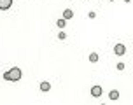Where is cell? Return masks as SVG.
Listing matches in <instances>:
<instances>
[{"label": "cell", "mask_w": 133, "mask_h": 105, "mask_svg": "<svg viewBox=\"0 0 133 105\" xmlns=\"http://www.w3.org/2000/svg\"><path fill=\"white\" fill-rule=\"evenodd\" d=\"M114 52H116L117 56H123V54L126 52V47H124V44H116V47H114Z\"/></svg>", "instance_id": "cell-2"}, {"label": "cell", "mask_w": 133, "mask_h": 105, "mask_svg": "<svg viewBox=\"0 0 133 105\" xmlns=\"http://www.w3.org/2000/svg\"><path fill=\"white\" fill-rule=\"evenodd\" d=\"M117 70H124V63H123V61L117 63Z\"/></svg>", "instance_id": "cell-11"}, {"label": "cell", "mask_w": 133, "mask_h": 105, "mask_svg": "<svg viewBox=\"0 0 133 105\" xmlns=\"http://www.w3.org/2000/svg\"><path fill=\"white\" fill-rule=\"evenodd\" d=\"M56 25H58V28H65L66 19H65V18H63V19H58V21H56Z\"/></svg>", "instance_id": "cell-9"}, {"label": "cell", "mask_w": 133, "mask_h": 105, "mask_svg": "<svg viewBox=\"0 0 133 105\" xmlns=\"http://www.w3.org/2000/svg\"><path fill=\"white\" fill-rule=\"evenodd\" d=\"M88 16H89V18H91V19H93V18H96V12H95V11H91V12L88 14Z\"/></svg>", "instance_id": "cell-12"}, {"label": "cell", "mask_w": 133, "mask_h": 105, "mask_svg": "<svg viewBox=\"0 0 133 105\" xmlns=\"http://www.w3.org/2000/svg\"><path fill=\"white\" fill-rule=\"evenodd\" d=\"M91 95H93L95 98L102 96V86H93V88H91Z\"/></svg>", "instance_id": "cell-3"}, {"label": "cell", "mask_w": 133, "mask_h": 105, "mask_svg": "<svg viewBox=\"0 0 133 105\" xmlns=\"http://www.w3.org/2000/svg\"><path fill=\"white\" fill-rule=\"evenodd\" d=\"M89 61H91V63H96V61H98V54H96V52H91V54H89Z\"/></svg>", "instance_id": "cell-8"}, {"label": "cell", "mask_w": 133, "mask_h": 105, "mask_svg": "<svg viewBox=\"0 0 133 105\" xmlns=\"http://www.w3.org/2000/svg\"><path fill=\"white\" fill-rule=\"evenodd\" d=\"M58 39H60V40L66 39V33H65V32H60V33H58Z\"/></svg>", "instance_id": "cell-10"}, {"label": "cell", "mask_w": 133, "mask_h": 105, "mask_svg": "<svg viewBox=\"0 0 133 105\" xmlns=\"http://www.w3.org/2000/svg\"><path fill=\"white\" fill-rule=\"evenodd\" d=\"M109 98H110V100H117V98H119V91H116V89L110 91V93H109Z\"/></svg>", "instance_id": "cell-7"}, {"label": "cell", "mask_w": 133, "mask_h": 105, "mask_svg": "<svg viewBox=\"0 0 133 105\" xmlns=\"http://www.w3.org/2000/svg\"><path fill=\"white\" fill-rule=\"evenodd\" d=\"M49 89H51V84H49V82H46V81H44V82H40V91L47 93Z\"/></svg>", "instance_id": "cell-5"}, {"label": "cell", "mask_w": 133, "mask_h": 105, "mask_svg": "<svg viewBox=\"0 0 133 105\" xmlns=\"http://www.w3.org/2000/svg\"><path fill=\"white\" fill-rule=\"evenodd\" d=\"M4 79H5V81H19L21 79V70L18 68V67H14V68H11L9 72L4 74Z\"/></svg>", "instance_id": "cell-1"}, {"label": "cell", "mask_w": 133, "mask_h": 105, "mask_svg": "<svg viewBox=\"0 0 133 105\" xmlns=\"http://www.w3.org/2000/svg\"><path fill=\"white\" fill-rule=\"evenodd\" d=\"M110 2H114V0H110Z\"/></svg>", "instance_id": "cell-13"}, {"label": "cell", "mask_w": 133, "mask_h": 105, "mask_svg": "<svg viewBox=\"0 0 133 105\" xmlns=\"http://www.w3.org/2000/svg\"><path fill=\"white\" fill-rule=\"evenodd\" d=\"M11 5H12V0H0V9L2 11H7Z\"/></svg>", "instance_id": "cell-4"}, {"label": "cell", "mask_w": 133, "mask_h": 105, "mask_svg": "<svg viewBox=\"0 0 133 105\" xmlns=\"http://www.w3.org/2000/svg\"><path fill=\"white\" fill-rule=\"evenodd\" d=\"M63 18H65V19L74 18V11H72V9H65V11H63Z\"/></svg>", "instance_id": "cell-6"}]
</instances>
